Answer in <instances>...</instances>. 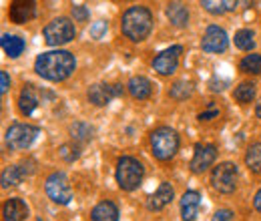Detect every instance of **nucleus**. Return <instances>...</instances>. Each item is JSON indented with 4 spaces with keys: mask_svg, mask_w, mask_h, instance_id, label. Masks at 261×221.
<instances>
[{
    "mask_svg": "<svg viewBox=\"0 0 261 221\" xmlns=\"http://www.w3.org/2000/svg\"><path fill=\"white\" fill-rule=\"evenodd\" d=\"M74 57L66 51H50V53H42L36 63H34V70L46 79V81H65L72 75L74 70Z\"/></svg>",
    "mask_w": 261,
    "mask_h": 221,
    "instance_id": "obj_1",
    "label": "nucleus"
},
{
    "mask_svg": "<svg viewBox=\"0 0 261 221\" xmlns=\"http://www.w3.org/2000/svg\"><path fill=\"white\" fill-rule=\"evenodd\" d=\"M121 29H123V34L127 38H130L133 42L145 40L149 36L151 29H153V16H151L149 8H145V6H130L129 10L123 14Z\"/></svg>",
    "mask_w": 261,
    "mask_h": 221,
    "instance_id": "obj_2",
    "label": "nucleus"
},
{
    "mask_svg": "<svg viewBox=\"0 0 261 221\" xmlns=\"http://www.w3.org/2000/svg\"><path fill=\"white\" fill-rule=\"evenodd\" d=\"M151 147H153V155L159 161H167L179 149V135L169 127H159L151 133Z\"/></svg>",
    "mask_w": 261,
    "mask_h": 221,
    "instance_id": "obj_3",
    "label": "nucleus"
},
{
    "mask_svg": "<svg viewBox=\"0 0 261 221\" xmlns=\"http://www.w3.org/2000/svg\"><path fill=\"white\" fill-rule=\"evenodd\" d=\"M143 165L133 157H121L117 163V183L119 187L125 191L137 189L143 181Z\"/></svg>",
    "mask_w": 261,
    "mask_h": 221,
    "instance_id": "obj_4",
    "label": "nucleus"
},
{
    "mask_svg": "<svg viewBox=\"0 0 261 221\" xmlns=\"http://www.w3.org/2000/svg\"><path fill=\"white\" fill-rule=\"evenodd\" d=\"M40 135V129L33 125H22V123H14L8 127L6 131V143L10 149L14 151H22L29 149L34 143V139Z\"/></svg>",
    "mask_w": 261,
    "mask_h": 221,
    "instance_id": "obj_5",
    "label": "nucleus"
},
{
    "mask_svg": "<svg viewBox=\"0 0 261 221\" xmlns=\"http://www.w3.org/2000/svg\"><path fill=\"white\" fill-rule=\"evenodd\" d=\"M74 36H76L74 24H72L68 18H57V20H53L50 24L44 27V40H46L48 46L66 44V42H70Z\"/></svg>",
    "mask_w": 261,
    "mask_h": 221,
    "instance_id": "obj_6",
    "label": "nucleus"
},
{
    "mask_svg": "<svg viewBox=\"0 0 261 221\" xmlns=\"http://www.w3.org/2000/svg\"><path fill=\"white\" fill-rule=\"evenodd\" d=\"M44 189H46V195H48L55 203H59V205H66V203L72 199L70 183H68L65 173H61V171L48 175V179H46V183H44Z\"/></svg>",
    "mask_w": 261,
    "mask_h": 221,
    "instance_id": "obj_7",
    "label": "nucleus"
},
{
    "mask_svg": "<svg viewBox=\"0 0 261 221\" xmlns=\"http://www.w3.org/2000/svg\"><path fill=\"white\" fill-rule=\"evenodd\" d=\"M213 187L221 193H233L237 187V167L233 163H221L211 173Z\"/></svg>",
    "mask_w": 261,
    "mask_h": 221,
    "instance_id": "obj_8",
    "label": "nucleus"
},
{
    "mask_svg": "<svg viewBox=\"0 0 261 221\" xmlns=\"http://www.w3.org/2000/svg\"><path fill=\"white\" fill-rule=\"evenodd\" d=\"M229 44V38H227V32L219 27H209L205 31V36L201 40V48L205 53H223L227 48Z\"/></svg>",
    "mask_w": 261,
    "mask_h": 221,
    "instance_id": "obj_9",
    "label": "nucleus"
},
{
    "mask_svg": "<svg viewBox=\"0 0 261 221\" xmlns=\"http://www.w3.org/2000/svg\"><path fill=\"white\" fill-rule=\"evenodd\" d=\"M123 95V87L121 85H105V83H98V85H93L89 89V101L97 107H102V105H109L113 99Z\"/></svg>",
    "mask_w": 261,
    "mask_h": 221,
    "instance_id": "obj_10",
    "label": "nucleus"
},
{
    "mask_svg": "<svg viewBox=\"0 0 261 221\" xmlns=\"http://www.w3.org/2000/svg\"><path fill=\"white\" fill-rule=\"evenodd\" d=\"M183 53V48L181 46H171V48H167L163 53H159L157 57H155V61H153V68L159 72V75H171V72H175V68H177V64H179V55Z\"/></svg>",
    "mask_w": 261,
    "mask_h": 221,
    "instance_id": "obj_11",
    "label": "nucleus"
},
{
    "mask_svg": "<svg viewBox=\"0 0 261 221\" xmlns=\"http://www.w3.org/2000/svg\"><path fill=\"white\" fill-rule=\"evenodd\" d=\"M215 157H217L215 145H197L195 155L191 159V169H193L195 173H203V171H207V169L213 165Z\"/></svg>",
    "mask_w": 261,
    "mask_h": 221,
    "instance_id": "obj_12",
    "label": "nucleus"
},
{
    "mask_svg": "<svg viewBox=\"0 0 261 221\" xmlns=\"http://www.w3.org/2000/svg\"><path fill=\"white\" fill-rule=\"evenodd\" d=\"M2 215L4 221H24L29 217V205L18 197L8 199L2 207Z\"/></svg>",
    "mask_w": 261,
    "mask_h": 221,
    "instance_id": "obj_13",
    "label": "nucleus"
},
{
    "mask_svg": "<svg viewBox=\"0 0 261 221\" xmlns=\"http://www.w3.org/2000/svg\"><path fill=\"white\" fill-rule=\"evenodd\" d=\"M201 207V195L197 191H187L181 197V215L183 221H195Z\"/></svg>",
    "mask_w": 261,
    "mask_h": 221,
    "instance_id": "obj_14",
    "label": "nucleus"
},
{
    "mask_svg": "<svg viewBox=\"0 0 261 221\" xmlns=\"http://www.w3.org/2000/svg\"><path fill=\"white\" fill-rule=\"evenodd\" d=\"M40 96H42V93H40L34 85H27V87L22 89V93H20V99H18L20 113H22V115H33L34 109H36L38 103H40Z\"/></svg>",
    "mask_w": 261,
    "mask_h": 221,
    "instance_id": "obj_15",
    "label": "nucleus"
},
{
    "mask_svg": "<svg viewBox=\"0 0 261 221\" xmlns=\"http://www.w3.org/2000/svg\"><path fill=\"white\" fill-rule=\"evenodd\" d=\"M127 87H129L130 96H133V99H139V101L149 99L151 93H153V85H151V81L145 79V77H133Z\"/></svg>",
    "mask_w": 261,
    "mask_h": 221,
    "instance_id": "obj_16",
    "label": "nucleus"
},
{
    "mask_svg": "<svg viewBox=\"0 0 261 221\" xmlns=\"http://www.w3.org/2000/svg\"><path fill=\"white\" fill-rule=\"evenodd\" d=\"M171 199H173V187H171L169 183H161L159 189L149 197V203H147V205H149V209L159 211V209H163L165 205L171 203Z\"/></svg>",
    "mask_w": 261,
    "mask_h": 221,
    "instance_id": "obj_17",
    "label": "nucleus"
},
{
    "mask_svg": "<svg viewBox=\"0 0 261 221\" xmlns=\"http://www.w3.org/2000/svg\"><path fill=\"white\" fill-rule=\"evenodd\" d=\"M34 16V2H14L10 6V20L16 24L29 22Z\"/></svg>",
    "mask_w": 261,
    "mask_h": 221,
    "instance_id": "obj_18",
    "label": "nucleus"
},
{
    "mask_svg": "<svg viewBox=\"0 0 261 221\" xmlns=\"http://www.w3.org/2000/svg\"><path fill=\"white\" fill-rule=\"evenodd\" d=\"M0 44H2V51L10 57V59H16V57H20L22 53H24V40L20 38V36H14V34H4L2 36V40H0Z\"/></svg>",
    "mask_w": 261,
    "mask_h": 221,
    "instance_id": "obj_19",
    "label": "nucleus"
},
{
    "mask_svg": "<svg viewBox=\"0 0 261 221\" xmlns=\"http://www.w3.org/2000/svg\"><path fill=\"white\" fill-rule=\"evenodd\" d=\"M91 215L93 221H119V209L113 201H100Z\"/></svg>",
    "mask_w": 261,
    "mask_h": 221,
    "instance_id": "obj_20",
    "label": "nucleus"
},
{
    "mask_svg": "<svg viewBox=\"0 0 261 221\" xmlns=\"http://www.w3.org/2000/svg\"><path fill=\"white\" fill-rule=\"evenodd\" d=\"M167 16H169L171 24H175V27H187V22H189V12L181 2H171L167 6Z\"/></svg>",
    "mask_w": 261,
    "mask_h": 221,
    "instance_id": "obj_21",
    "label": "nucleus"
},
{
    "mask_svg": "<svg viewBox=\"0 0 261 221\" xmlns=\"http://www.w3.org/2000/svg\"><path fill=\"white\" fill-rule=\"evenodd\" d=\"M27 175H29V171L22 169V165H10V167H6L2 171V187L18 185Z\"/></svg>",
    "mask_w": 261,
    "mask_h": 221,
    "instance_id": "obj_22",
    "label": "nucleus"
},
{
    "mask_svg": "<svg viewBox=\"0 0 261 221\" xmlns=\"http://www.w3.org/2000/svg\"><path fill=\"white\" fill-rule=\"evenodd\" d=\"M245 163H247V167H249L253 173H261V143H253V145L247 149Z\"/></svg>",
    "mask_w": 261,
    "mask_h": 221,
    "instance_id": "obj_23",
    "label": "nucleus"
},
{
    "mask_svg": "<svg viewBox=\"0 0 261 221\" xmlns=\"http://www.w3.org/2000/svg\"><path fill=\"white\" fill-rule=\"evenodd\" d=\"M201 6L211 14H223L227 10H235L237 2H217V0H203Z\"/></svg>",
    "mask_w": 261,
    "mask_h": 221,
    "instance_id": "obj_24",
    "label": "nucleus"
},
{
    "mask_svg": "<svg viewBox=\"0 0 261 221\" xmlns=\"http://www.w3.org/2000/svg\"><path fill=\"white\" fill-rule=\"evenodd\" d=\"M241 70L243 72H251V75H261V55H247L241 63Z\"/></svg>",
    "mask_w": 261,
    "mask_h": 221,
    "instance_id": "obj_25",
    "label": "nucleus"
},
{
    "mask_svg": "<svg viewBox=\"0 0 261 221\" xmlns=\"http://www.w3.org/2000/svg\"><path fill=\"white\" fill-rule=\"evenodd\" d=\"M255 96V85L253 83H241L235 89V101L239 103H251Z\"/></svg>",
    "mask_w": 261,
    "mask_h": 221,
    "instance_id": "obj_26",
    "label": "nucleus"
},
{
    "mask_svg": "<svg viewBox=\"0 0 261 221\" xmlns=\"http://www.w3.org/2000/svg\"><path fill=\"white\" fill-rule=\"evenodd\" d=\"M235 46H237V48H241V51H251V48L255 46L253 32H251V31L235 32Z\"/></svg>",
    "mask_w": 261,
    "mask_h": 221,
    "instance_id": "obj_27",
    "label": "nucleus"
},
{
    "mask_svg": "<svg viewBox=\"0 0 261 221\" xmlns=\"http://www.w3.org/2000/svg\"><path fill=\"white\" fill-rule=\"evenodd\" d=\"M70 133H72V139L89 141L93 137V127L85 125V123H74V125L70 127Z\"/></svg>",
    "mask_w": 261,
    "mask_h": 221,
    "instance_id": "obj_28",
    "label": "nucleus"
},
{
    "mask_svg": "<svg viewBox=\"0 0 261 221\" xmlns=\"http://www.w3.org/2000/svg\"><path fill=\"white\" fill-rule=\"evenodd\" d=\"M191 93H193L191 83H177V85L171 87V96L177 99V101H183V99L191 96Z\"/></svg>",
    "mask_w": 261,
    "mask_h": 221,
    "instance_id": "obj_29",
    "label": "nucleus"
},
{
    "mask_svg": "<svg viewBox=\"0 0 261 221\" xmlns=\"http://www.w3.org/2000/svg\"><path fill=\"white\" fill-rule=\"evenodd\" d=\"M61 157L65 161H74L79 157V147L76 145H63L61 147Z\"/></svg>",
    "mask_w": 261,
    "mask_h": 221,
    "instance_id": "obj_30",
    "label": "nucleus"
},
{
    "mask_svg": "<svg viewBox=\"0 0 261 221\" xmlns=\"http://www.w3.org/2000/svg\"><path fill=\"white\" fill-rule=\"evenodd\" d=\"M72 16H74L76 22H87V20H89V10H87V6H83V4L72 6Z\"/></svg>",
    "mask_w": 261,
    "mask_h": 221,
    "instance_id": "obj_31",
    "label": "nucleus"
},
{
    "mask_svg": "<svg viewBox=\"0 0 261 221\" xmlns=\"http://www.w3.org/2000/svg\"><path fill=\"white\" fill-rule=\"evenodd\" d=\"M105 32H107V22H105V20H98V22H95V24L91 27V36L97 38V40L105 36Z\"/></svg>",
    "mask_w": 261,
    "mask_h": 221,
    "instance_id": "obj_32",
    "label": "nucleus"
},
{
    "mask_svg": "<svg viewBox=\"0 0 261 221\" xmlns=\"http://www.w3.org/2000/svg\"><path fill=\"white\" fill-rule=\"evenodd\" d=\"M8 87H10V77L6 72H0V93L6 95L8 93Z\"/></svg>",
    "mask_w": 261,
    "mask_h": 221,
    "instance_id": "obj_33",
    "label": "nucleus"
},
{
    "mask_svg": "<svg viewBox=\"0 0 261 221\" xmlns=\"http://www.w3.org/2000/svg\"><path fill=\"white\" fill-rule=\"evenodd\" d=\"M231 219H233V213L229 209H219L215 213V217H213V221H231Z\"/></svg>",
    "mask_w": 261,
    "mask_h": 221,
    "instance_id": "obj_34",
    "label": "nucleus"
},
{
    "mask_svg": "<svg viewBox=\"0 0 261 221\" xmlns=\"http://www.w3.org/2000/svg\"><path fill=\"white\" fill-rule=\"evenodd\" d=\"M217 115H219V111H217V109H211V111L201 113V115H199V119H201V121H209V119H213V117H217Z\"/></svg>",
    "mask_w": 261,
    "mask_h": 221,
    "instance_id": "obj_35",
    "label": "nucleus"
},
{
    "mask_svg": "<svg viewBox=\"0 0 261 221\" xmlns=\"http://www.w3.org/2000/svg\"><path fill=\"white\" fill-rule=\"evenodd\" d=\"M253 205H255V209L261 211V189L255 193V197H253Z\"/></svg>",
    "mask_w": 261,
    "mask_h": 221,
    "instance_id": "obj_36",
    "label": "nucleus"
},
{
    "mask_svg": "<svg viewBox=\"0 0 261 221\" xmlns=\"http://www.w3.org/2000/svg\"><path fill=\"white\" fill-rule=\"evenodd\" d=\"M211 89H213V91H223L225 87H223V83H217V81H213V83H211Z\"/></svg>",
    "mask_w": 261,
    "mask_h": 221,
    "instance_id": "obj_37",
    "label": "nucleus"
},
{
    "mask_svg": "<svg viewBox=\"0 0 261 221\" xmlns=\"http://www.w3.org/2000/svg\"><path fill=\"white\" fill-rule=\"evenodd\" d=\"M255 115H257V117L261 119V101L257 103V107H255Z\"/></svg>",
    "mask_w": 261,
    "mask_h": 221,
    "instance_id": "obj_38",
    "label": "nucleus"
}]
</instances>
